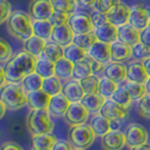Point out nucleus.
Returning a JSON list of instances; mask_svg holds the SVG:
<instances>
[{
  "label": "nucleus",
  "mask_w": 150,
  "mask_h": 150,
  "mask_svg": "<svg viewBox=\"0 0 150 150\" xmlns=\"http://www.w3.org/2000/svg\"><path fill=\"white\" fill-rule=\"evenodd\" d=\"M88 55L91 59L98 61L100 63H108L112 61V54H111V44L105 43L102 41H96L94 45L87 51Z\"/></svg>",
  "instance_id": "obj_14"
},
{
  "label": "nucleus",
  "mask_w": 150,
  "mask_h": 150,
  "mask_svg": "<svg viewBox=\"0 0 150 150\" xmlns=\"http://www.w3.org/2000/svg\"><path fill=\"white\" fill-rule=\"evenodd\" d=\"M119 88L117 83L113 81L112 79L102 77L99 79V86H98V94H100L102 96H104L106 99H110L112 97V95L115 93V90Z\"/></svg>",
  "instance_id": "obj_38"
},
{
  "label": "nucleus",
  "mask_w": 150,
  "mask_h": 150,
  "mask_svg": "<svg viewBox=\"0 0 150 150\" xmlns=\"http://www.w3.org/2000/svg\"><path fill=\"white\" fill-rule=\"evenodd\" d=\"M106 15L108 18V22H111L117 27H121L125 24H129L130 15H131V8L123 2H120L113 8L112 10H110Z\"/></svg>",
  "instance_id": "obj_13"
},
{
  "label": "nucleus",
  "mask_w": 150,
  "mask_h": 150,
  "mask_svg": "<svg viewBox=\"0 0 150 150\" xmlns=\"http://www.w3.org/2000/svg\"><path fill=\"white\" fill-rule=\"evenodd\" d=\"M63 55L69 61L77 63L79 61H83L88 55V53H87L86 50H83V47H80V46L76 45L75 43H72V44L68 45L63 49Z\"/></svg>",
  "instance_id": "obj_32"
},
{
  "label": "nucleus",
  "mask_w": 150,
  "mask_h": 150,
  "mask_svg": "<svg viewBox=\"0 0 150 150\" xmlns=\"http://www.w3.org/2000/svg\"><path fill=\"white\" fill-rule=\"evenodd\" d=\"M130 150H150V144L146 143V144H142V146H138V147L130 148Z\"/></svg>",
  "instance_id": "obj_57"
},
{
  "label": "nucleus",
  "mask_w": 150,
  "mask_h": 150,
  "mask_svg": "<svg viewBox=\"0 0 150 150\" xmlns=\"http://www.w3.org/2000/svg\"><path fill=\"white\" fill-rule=\"evenodd\" d=\"M129 24L134 26L139 30L150 26V9L143 5H134L131 7V15Z\"/></svg>",
  "instance_id": "obj_10"
},
{
  "label": "nucleus",
  "mask_w": 150,
  "mask_h": 150,
  "mask_svg": "<svg viewBox=\"0 0 150 150\" xmlns=\"http://www.w3.org/2000/svg\"><path fill=\"white\" fill-rule=\"evenodd\" d=\"M54 11L64 13L68 15H72L76 13L78 7L77 0H50Z\"/></svg>",
  "instance_id": "obj_36"
},
{
  "label": "nucleus",
  "mask_w": 150,
  "mask_h": 150,
  "mask_svg": "<svg viewBox=\"0 0 150 150\" xmlns=\"http://www.w3.org/2000/svg\"><path fill=\"white\" fill-rule=\"evenodd\" d=\"M99 77L96 75H93L80 80V85L83 87V91L86 95L88 94H98V86H99Z\"/></svg>",
  "instance_id": "obj_40"
},
{
  "label": "nucleus",
  "mask_w": 150,
  "mask_h": 150,
  "mask_svg": "<svg viewBox=\"0 0 150 150\" xmlns=\"http://www.w3.org/2000/svg\"><path fill=\"white\" fill-rule=\"evenodd\" d=\"M26 127L32 135L51 133L54 123L47 110H30L26 117Z\"/></svg>",
  "instance_id": "obj_4"
},
{
  "label": "nucleus",
  "mask_w": 150,
  "mask_h": 150,
  "mask_svg": "<svg viewBox=\"0 0 150 150\" xmlns=\"http://www.w3.org/2000/svg\"><path fill=\"white\" fill-rule=\"evenodd\" d=\"M0 150H24L23 147L21 144L16 142H13V141H6V142L2 143Z\"/></svg>",
  "instance_id": "obj_52"
},
{
  "label": "nucleus",
  "mask_w": 150,
  "mask_h": 150,
  "mask_svg": "<svg viewBox=\"0 0 150 150\" xmlns=\"http://www.w3.org/2000/svg\"><path fill=\"white\" fill-rule=\"evenodd\" d=\"M75 32L70 27V25L66 24H61V25H55L53 27L52 35H51V41L55 42L57 44L61 45L62 47H66L68 45L74 43V38H75Z\"/></svg>",
  "instance_id": "obj_11"
},
{
  "label": "nucleus",
  "mask_w": 150,
  "mask_h": 150,
  "mask_svg": "<svg viewBox=\"0 0 150 150\" xmlns=\"http://www.w3.org/2000/svg\"><path fill=\"white\" fill-rule=\"evenodd\" d=\"M35 72L43 78H49V77L55 76V62L49 60V59H45L43 57H40L36 61Z\"/></svg>",
  "instance_id": "obj_31"
},
{
  "label": "nucleus",
  "mask_w": 150,
  "mask_h": 150,
  "mask_svg": "<svg viewBox=\"0 0 150 150\" xmlns=\"http://www.w3.org/2000/svg\"><path fill=\"white\" fill-rule=\"evenodd\" d=\"M121 120H111V131H120Z\"/></svg>",
  "instance_id": "obj_55"
},
{
  "label": "nucleus",
  "mask_w": 150,
  "mask_h": 150,
  "mask_svg": "<svg viewBox=\"0 0 150 150\" xmlns=\"http://www.w3.org/2000/svg\"><path fill=\"white\" fill-rule=\"evenodd\" d=\"M7 28L9 33L19 41H26L34 35L33 18L26 11L15 10L7 21Z\"/></svg>",
  "instance_id": "obj_2"
},
{
  "label": "nucleus",
  "mask_w": 150,
  "mask_h": 150,
  "mask_svg": "<svg viewBox=\"0 0 150 150\" xmlns=\"http://www.w3.org/2000/svg\"><path fill=\"white\" fill-rule=\"evenodd\" d=\"M68 138L75 149L86 150L94 143L96 134L90 125L83 124V125L70 127L68 132Z\"/></svg>",
  "instance_id": "obj_5"
},
{
  "label": "nucleus",
  "mask_w": 150,
  "mask_h": 150,
  "mask_svg": "<svg viewBox=\"0 0 150 150\" xmlns=\"http://www.w3.org/2000/svg\"><path fill=\"white\" fill-rule=\"evenodd\" d=\"M124 133L127 139V146L129 148L142 146L149 141V134L147 129L138 123H131Z\"/></svg>",
  "instance_id": "obj_7"
},
{
  "label": "nucleus",
  "mask_w": 150,
  "mask_h": 150,
  "mask_svg": "<svg viewBox=\"0 0 150 150\" xmlns=\"http://www.w3.org/2000/svg\"><path fill=\"white\" fill-rule=\"evenodd\" d=\"M57 141V137L52 133L32 135V148L33 150H51Z\"/></svg>",
  "instance_id": "obj_24"
},
{
  "label": "nucleus",
  "mask_w": 150,
  "mask_h": 150,
  "mask_svg": "<svg viewBox=\"0 0 150 150\" xmlns=\"http://www.w3.org/2000/svg\"><path fill=\"white\" fill-rule=\"evenodd\" d=\"M119 41L130 46H134L140 43V30L131 24H125L119 27Z\"/></svg>",
  "instance_id": "obj_23"
},
{
  "label": "nucleus",
  "mask_w": 150,
  "mask_h": 150,
  "mask_svg": "<svg viewBox=\"0 0 150 150\" xmlns=\"http://www.w3.org/2000/svg\"><path fill=\"white\" fill-rule=\"evenodd\" d=\"M0 107H1V112H0V117H4V115L6 114V111H7V106L5 105V103L4 102H1L0 100Z\"/></svg>",
  "instance_id": "obj_58"
},
{
  "label": "nucleus",
  "mask_w": 150,
  "mask_h": 150,
  "mask_svg": "<svg viewBox=\"0 0 150 150\" xmlns=\"http://www.w3.org/2000/svg\"><path fill=\"white\" fill-rule=\"evenodd\" d=\"M140 42L150 46V26L140 30Z\"/></svg>",
  "instance_id": "obj_51"
},
{
  "label": "nucleus",
  "mask_w": 150,
  "mask_h": 150,
  "mask_svg": "<svg viewBox=\"0 0 150 150\" xmlns=\"http://www.w3.org/2000/svg\"><path fill=\"white\" fill-rule=\"evenodd\" d=\"M69 17L70 15L64 14V13H59V11H54L50 18V21L52 22V24L55 25H61V24H66L69 21Z\"/></svg>",
  "instance_id": "obj_48"
},
{
  "label": "nucleus",
  "mask_w": 150,
  "mask_h": 150,
  "mask_svg": "<svg viewBox=\"0 0 150 150\" xmlns=\"http://www.w3.org/2000/svg\"><path fill=\"white\" fill-rule=\"evenodd\" d=\"M54 13L50 0H30L28 5V14L34 21L50 19Z\"/></svg>",
  "instance_id": "obj_9"
},
{
  "label": "nucleus",
  "mask_w": 150,
  "mask_h": 150,
  "mask_svg": "<svg viewBox=\"0 0 150 150\" xmlns=\"http://www.w3.org/2000/svg\"><path fill=\"white\" fill-rule=\"evenodd\" d=\"M90 16H91V21H93V23H94L95 28L108 22L107 15L104 14V13H100V11H96V10H94V13H91V15Z\"/></svg>",
  "instance_id": "obj_47"
},
{
  "label": "nucleus",
  "mask_w": 150,
  "mask_h": 150,
  "mask_svg": "<svg viewBox=\"0 0 150 150\" xmlns=\"http://www.w3.org/2000/svg\"><path fill=\"white\" fill-rule=\"evenodd\" d=\"M93 75H94V72H93V69L90 67V63L88 61V55L83 61H79V62L75 63L72 79L80 81V80H83L85 78H88Z\"/></svg>",
  "instance_id": "obj_34"
},
{
  "label": "nucleus",
  "mask_w": 150,
  "mask_h": 150,
  "mask_svg": "<svg viewBox=\"0 0 150 150\" xmlns=\"http://www.w3.org/2000/svg\"><path fill=\"white\" fill-rule=\"evenodd\" d=\"M0 100L5 103L8 111H17L27 105V93L24 90L22 83H7L1 87Z\"/></svg>",
  "instance_id": "obj_3"
},
{
  "label": "nucleus",
  "mask_w": 150,
  "mask_h": 150,
  "mask_svg": "<svg viewBox=\"0 0 150 150\" xmlns=\"http://www.w3.org/2000/svg\"><path fill=\"white\" fill-rule=\"evenodd\" d=\"M51 97L43 89L27 93V106L30 110H47Z\"/></svg>",
  "instance_id": "obj_18"
},
{
  "label": "nucleus",
  "mask_w": 150,
  "mask_h": 150,
  "mask_svg": "<svg viewBox=\"0 0 150 150\" xmlns=\"http://www.w3.org/2000/svg\"><path fill=\"white\" fill-rule=\"evenodd\" d=\"M111 54L112 61L115 62H123V61L133 59V49L132 46L116 41L111 44Z\"/></svg>",
  "instance_id": "obj_22"
},
{
  "label": "nucleus",
  "mask_w": 150,
  "mask_h": 150,
  "mask_svg": "<svg viewBox=\"0 0 150 150\" xmlns=\"http://www.w3.org/2000/svg\"><path fill=\"white\" fill-rule=\"evenodd\" d=\"M63 49L61 45L57 44L55 42L53 41H46V44L44 46V50L42 52V55L45 59H49V60L53 61V62H57L59 61L60 59L64 58L63 55Z\"/></svg>",
  "instance_id": "obj_29"
},
{
  "label": "nucleus",
  "mask_w": 150,
  "mask_h": 150,
  "mask_svg": "<svg viewBox=\"0 0 150 150\" xmlns=\"http://www.w3.org/2000/svg\"><path fill=\"white\" fill-rule=\"evenodd\" d=\"M120 2V0H97L94 6V10L107 14L110 10H112L113 8Z\"/></svg>",
  "instance_id": "obj_44"
},
{
  "label": "nucleus",
  "mask_w": 150,
  "mask_h": 150,
  "mask_svg": "<svg viewBox=\"0 0 150 150\" xmlns=\"http://www.w3.org/2000/svg\"><path fill=\"white\" fill-rule=\"evenodd\" d=\"M43 80H44L43 77H41L36 72H32L28 76H26L21 83L26 93H30V91H36V90L42 89Z\"/></svg>",
  "instance_id": "obj_33"
},
{
  "label": "nucleus",
  "mask_w": 150,
  "mask_h": 150,
  "mask_svg": "<svg viewBox=\"0 0 150 150\" xmlns=\"http://www.w3.org/2000/svg\"><path fill=\"white\" fill-rule=\"evenodd\" d=\"M104 77L110 78L117 83H123L127 79V67L122 62L111 61L105 64Z\"/></svg>",
  "instance_id": "obj_21"
},
{
  "label": "nucleus",
  "mask_w": 150,
  "mask_h": 150,
  "mask_svg": "<svg viewBox=\"0 0 150 150\" xmlns=\"http://www.w3.org/2000/svg\"><path fill=\"white\" fill-rule=\"evenodd\" d=\"M96 41H97V36L95 35L94 32L85 33V34H76L75 38H74V43L83 47L86 51H88Z\"/></svg>",
  "instance_id": "obj_39"
},
{
  "label": "nucleus",
  "mask_w": 150,
  "mask_h": 150,
  "mask_svg": "<svg viewBox=\"0 0 150 150\" xmlns=\"http://www.w3.org/2000/svg\"><path fill=\"white\" fill-rule=\"evenodd\" d=\"M38 58L26 51H19L5 63L4 69L8 83H22V80L32 72H35Z\"/></svg>",
  "instance_id": "obj_1"
},
{
  "label": "nucleus",
  "mask_w": 150,
  "mask_h": 150,
  "mask_svg": "<svg viewBox=\"0 0 150 150\" xmlns=\"http://www.w3.org/2000/svg\"><path fill=\"white\" fill-rule=\"evenodd\" d=\"M146 85V89H147V94H150V78L148 79V81L144 83Z\"/></svg>",
  "instance_id": "obj_59"
},
{
  "label": "nucleus",
  "mask_w": 150,
  "mask_h": 150,
  "mask_svg": "<svg viewBox=\"0 0 150 150\" xmlns=\"http://www.w3.org/2000/svg\"><path fill=\"white\" fill-rule=\"evenodd\" d=\"M42 89L44 90L46 94H49L50 96H54V95H58V94L62 93L63 85L61 83L60 78H58L57 76H52L49 78H44Z\"/></svg>",
  "instance_id": "obj_37"
},
{
  "label": "nucleus",
  "mask_w": 150,
  "mask_h": 150,
  "mask_svg": "<svg viewBox=\"0 0 150 150\" xmlns=\"http://www.w3.org/2000/svg\"><path fill=\"white\" fill-rule=\"evenodd\" d=\"M113 102L120 104V105L124 106V107H129L130 104L132 103V99L130 97L129 93L123 86H119V88L115 90V93L112 95V97L110 98Z\"/></svg>",
  "instance_id": "obj_41"
},
{
  "label": "nucleus",
  "mask_w": 150,
  "mask_h": 150,
  "mask_svg": "<svg viewBox=\"0 0 150 150\" xmlns=\"http://www.w3.org/2000/svg\"><path fill=\"white\" fill-rule=\"evenodd\" d=\"M142 63H143V66H144V69H146L147 74H148V76L150 77V58L142 61Z\"/></svg>",
  "instance_id": "obj_56"
},
{
  "label": "nucleus",
  "mask_w": 150,
  "mask_h": 150,
  "mask_svg": "<svg viewBox=\"0 0 150 150\" xmlns=\"http://www.w3.org/2000/svg\"><path fill=\"white\" fill-rule=\"evenodd\" d=\"M138 113L141 117L150 119V94H146L138 103Z\"/></svg>",
  "instance_id": "obj_43"
},
{
  "label": "nucleus",
  "mask_w": 150,
  "mask_h": 150,
  "mask_svg": "<svg viewBox=\"0 0 150 150\" xmlns=\"http://www.w3.org/2000/svg\"><path fill=\"white\" fill-rule=\"evenodd\" d=\"M75 63L66 58H62L55 62V76L60 79H70L74 75Z\"/></svg>",
  "instance_id": "obj_30"
},
{
  "label": "nucleus",
  "mask_w": 150,
  "mask_h": 150,
  "mask_svg": "<svg viewBox=\"0 0 150 150\" xmlns=\"http://www.w3.org/2000/svg\"><path fill=\"white\" fill-rule=\"evenodd\" d=\"M88 61H89V63H90V67L93 69L94 75L104 76V71H105V64H104V63H100V62H98V61L91 59L89 55H88Z\"/></svg>",
  "instance_id": "obj_49"
},
{
  "label": "nucleus",
  "mask_w": 150,
  "mask_h": 150,
  "mask_svg": "<svg viewBox=\"0 0 150 150\" xmlns=\"http://www.w3.org/2000/svg\"><path fill=\"white\" fill-rule=\"evenodd\" d=\"M7 77H6V72H5V69L4 66L0 68V87H4L6 83H7Z\"/></svg>",
  "instance_id": "obj_54"
},
{
  "label": "nucleus",
  "mask_w": 150,
  "mask_h": 150,
  "mask_svg": "<svg viewBox=\"0 0 150 150\" xmlns=\"http://www.w3.org/2000/svg\"><path fill=\"white\" fill-rule=\"evenodd\" d=\"M89 125L94 130L96 137H100V138L111 131V120L102 115L100 113L94 114V116L90 120Z\"/></svg>",
  "instance_id": "obj_25"
},
{
  "label": "nucleus",
  "mask_w": 150,
  "mask_h": 150,
  "mask_svg": "<svg viewBox=\"0 0 150 150\" xmlns=\"http://www.w3.org/2000/svg\"><path fill=\"white\" fill-rule=\"evenodd\" d=\"M62 94L70 100V103H79L83 100L86 95L81 85H80V81L76 80V79L68 80L67 83L63 85Z\"/></svg>",
  "instance_id": "obj_19"
},
{
  "label": "nucleus",
  "mask_w": 150,
  "mask_h": 150,
  "mask_svg": "<svg viewBox=\"0 0 150 150\" xmlns=\"http://www.w3.org/2000/svg\"><path fill=\"white\" fill-rule=\"evenodd\" d=\"M133 49V59L135 61H144L146 59L150 58V46L143 44V43H138L134 46H132Z\"/></svg>",
  "instance_id": "obj_42"
},
{
  "label": "nucleus",
  "mask_w": 150,
  "mask_h": 150,
  "mask_svg": "<svg viewBox=\"0 0 150 150\" xmlns=\"http://www.w3.org/2000/svg\"><path fill=\"white\" fill-rule=\"evenodd\" d=\"M95 35L97 36L98 41L112 44L119 41V27L115 26L111 22H107L94 30Z\"/></svg>",
  "instance_id": "obj_16"
},
{
  "label": "nucleus",
  "mask_w": 150,
  "mask_h": 150,
  "mask_svg": "<svg viewBox=\"0 0 150 150\" xmlns=\"http://www.w3.org/2000/svg\"><path fill=\"white\" fill-rule=\"evenodd\" d=\"M122 86L127 89V91L130 95V97L132 99V102H135V100L139 102L147 94V89H146V85L144 83H134V81L127 80Z\"/></svg>",
  "instance_id": "obj_35"
},
{
  "label": "nucleus",
  "mask_w": 150,
  "mask_h": 150,
  "mask_svg": "<svg viewBox=\"0 0 150 150\" xmlns=\"http://www.w3.org/2000/svg\"><path fill=\"white\" fill-rule=\"evenodd\" d=\"M70 104H71L70 100L61 93V94L54 95L51 97L47 111L51 114V116L55 117V119L57 117H64Z\"/></svg>",
  "instance_id": "obj_15"
},
{
  "label": "nucleus",
  "mask_w": 150,
  "mask_h": 150,
  "mask_svg": "<svg viewBox=\"0 0 150 150\" xmlns=\"http://www.w3.org/2000/svg\"><path fill=\"white\" fill-rule=\"evenodd\" d=\"M68 24L75 32V34H85L94 32L95 26L91 21V16L86 13H75L70 15Z\"/></svg>",
  "instance_id": "obj_8"
},
{
  "label": "nucleus",
  "mask_w": 150,
  "mask_h": 150,
  "mask_svg": "<svg viewBox=\"0 0 150 150\" xmlns=\"http://www.w3.org/2000/svg\"><path fill=\"white\" fill-rule=\"evenodd\" d=\"M0 23H5L9 19V17L11 16V4L8 0H0Z\"/></svg>",
  "instance_id": "obj_46"
},
{
  "label": "nucleus",
  "mask_w": 150,
  "mask_h": 150,
  "mask_svg": "<svg viewBox=\"0 0 150 150\" xmlns=\"http://www.w3.org/2000/svg\"><path fill=\"white\" fill-rule=\"evenodd\" d=\"M100 142L104 150H122L127 146L125 133L122 131H110L102 137Z\"/></svg>",
  "instance_id": "obj_12"
},
{
  "label": "nucleus",
  "mask_w": 150,
  "mask_h": 150,
  "mask_svg": "<svg viewBox=\"0 0 150 150\" xmlns=\"http://www.w3.org/2000/svg\"><path fill=\"white\" fill-rule=\"evenodd\" d=\"M97 0H77L78 6L83 8H94Z\"/></svg>",
  "instance_id": "obj_53"
},
{
  "label": "nucleus",
  "mask_w": 150,
  "mask_h": 150,
  "mask_svg": "<svg viewBox=\"0 0 150 150\" xmlns=\"http://www.w3.org/2000/svg\"><path fill=\"white\" fill-rule=\"evenodd\" d=\"M105 102L106 98L104 96H102L100 94H88V95H85L83 99L81 100V103L85 105V107L90 113H94V114L99 113L103 105L105 104Z\"/></svg>",
  "instance_id": "obj_28"
},
{
  "label": "nucleus",
  "mask_w": 150,
  "mask_h": 150,
  "mask_svg": "<svg viewBox=\"0 0 150 150\" xmlns=\"http://www.w3.org/2000/svg\"><path fill=\"white\" fill-rule=\"evenodd\" d=\"M149 140H150V135H149Z\"/></svg>",
  "instance_id": "obj_61"
},
{
  "label": "nucleus",
  "mask_w": 150,
  "mask_h": 150,
  "mask_svg": "<svg viewBox=\"0 0 150 150\" xmlns=\"http://www.w3.org/2000/svg\"><path fill=\"white\" fill-rule=\"evenodd\" d=\"M72 148H74V147H72V144L70 143V141L58 140L51 150H74Z\"/></svg>",
  "instance_id": "obj_50"
},
{
  "label": "nucleus",
  "mask_w": 150,
  "mask_h": 150,
  "mask_svg": "<svg viewBox=\"0 0 150 150\" xmlns=\"http://www.w3.org/2000/svg\"><path fill=\"white\" fill-rule=\"evenodd\" d=\"M75 150H83V149H75Z\"/></svg>",
  "instance_id": "obj_60"
},
{
  "label": "nucleus",
  "mask_w": 150,
  "mask_h": 150,
  "mask_svg": "<svg viewBox=\"0 0 150 150\" xmlns=\"http://www.w3.org/2000/svg\"><path fill=\"white\" fill-rule=\"evenodd\" d=\"M89 114L90 112L85 107L81 102L71 103L63 119L66 121V123L70 127L83 125L87 123V121L89 119Z\"/></svg>",
  "instance_id": "obj_6"
},
{
  "label": "nucleus",
  "mask_w": 150,
  "mask_h": 150,
  "mask_svg": "<svg viewBox=\"0 0 150 150\" xmlns=\"http://www.w3.org/2000/svg\"><path fill=\"white\" fill-rule=\"evenodd\" d=\"M150 77L148 76L144 66L141 61L131 62L127 67V80L134 83H146Z\"/></svg>",
  "instance_id": "obj_20"
},
{
  "label": "nucleus",
  "mask_w": 150,
  "mask_h": 150,
  "mask_svg": "<svg viewBox=\"0 0 150 150\" xmlns=\"http://www.w3.org/2000/svg\"><path fill=\"white\" fill-rule=\"evenodd\" d=\"M11 55H13V49L10 44L4 38H1L0 40V61L2 63H6L13 58Z\"/></svg>",
  "instance_id": "obj_45"
},
{
  "label": "nucleus",
  "mask_w": 150,
  "mask_h": 150,
  "mask_svg": "<svg viewBox=\"0 0 150 150\" xmlns=\"http://www.w3.org/2000/svg\"><path fill=\"white\" fill-rule=\"evenodd\" d=\"M99 113L110 120H123L128 116L127 107L113 102L112 99H106L105 104L103 105Z\"/></svg>",
  "instance_id": "obj_17"
},
{
  "label": "nucleus",
  "mask_w": 150,
  "mask_h": 150,
  "mask_svg": "<svg viewBox=\"0 0 150 150\" xmlns=\"http://www.w3.org/2000/svg\"><path fill=\"white\" fill-rule=\"evenodd\" d=\"M54 25L50 19H43V21H34L33 19V30L34 35L43 38L45 41H50L52 35Z\"/></svg>",
  "instance_id": "obj_27"
},
{
  "label": "nucleus",
  "mask_w": 150,
  "mask_h": 150,
  "mask_svg": "<svg viewBox=\"0 0 150 150\" xmlns=\"http://www.w3.org/2000/svg\"><path fill=\"white\" fill-rule=\"evenodd\" d=\"M46 44V41L43 38H38L36 35H33L32 38L23 42L24 51L32 54L35 58H40L42 55V52L44 50V46Z\"/></svg>",
  "instance_id": "obj_26"
}]
</instances>
